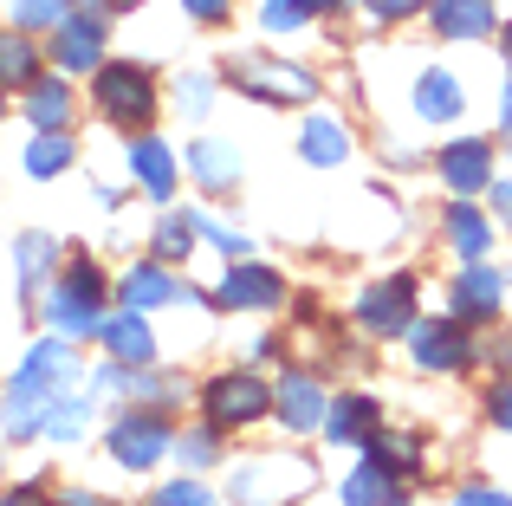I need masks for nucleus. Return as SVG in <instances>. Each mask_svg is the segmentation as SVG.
Listing matches in <instances>:
<instances>
[{
  "mask_svg": "<svg viewBox=\"0 0 512 506\" xmlns=\"http://www.w3.org/2000/svg\"><path fill=\"white\" fill-rule=\"evenodd\" d=\"M214 435H221V429H201V435H195V429H188V435H182V442H175V455H182V461H188V474H195V468H208V461H214V455H221V442H214Z\"/></svg>",
  "mask_w": 512,
  "mask_h": 506,
  "instance_id": "34",
  "label": "nucleus"
},
{
  "mask_svg": "<svg viewBox=\"0 0 512 506\" xmlns=\"http://www.w3.org/2000/svg\"><path fill=\"white\" fill-rule=\"evenodd\" d=\"M500 52H506V72H512V26L500 33Z\"/></svg>",
  "mask_w": 512,
  "mask_h": 506,
  "instance_id": "47",
  "label": "nucleus"
},
{
  "mask_svg": "<svg viewBox=\"0 0 512 506\" xmlns=\"http://www.w3.org/2000/svg\"><path fill=\"white\" fill-rule=\"evenodd\" d=\"M150 506H214V494L195 481V474H188V481H169V487H156V500H150Z\"/></svg>",
  "mask_w": 512,
  "mask_h": 506,
  "instance_id": "35",
  "label": "nucleus"
},
{
  "mask_svg": "<svg viewBox=\"0 0 512 506\" xmlns=\"http://www.w3.org/2000/svg\"><path fill=\"white\" fill-rule=\"evenodd\" d=\"M201 241H214L227 260H247V253H253V241L240 228H221V221H208V215H201Z\"/></svg>",
  "mask_w": 512,
  "mask_h": 506,
  "instance_id": "36",
  "label": "nucleus"
},
{
  "mask_svg": "<svg viewBox=\"0 0 512 506\" xmlns=\"http://www.w3.org/2000/svg\"><path fill=\"white\" fill-rule=\"evenodd\" d=\"M487 195H493V215H500L506 228H512V176H500V182H493Z\"/></svg>",
  "mask_w": 512,
  "mask_h": 506,
  "instance_id": "42",
  "label": "nucleus"
},
{
  "mask_svg": "<svg viewBox=\"0 0 512 506\" xmlns=\"http://www.w3.org/2000/svg\"><path fill=\"white\" fill-rule=\"evenodd\" d=\"M65 117H72L65 78H33V85H26V124L33 130H65Z\"/></svg>",
  "mask_w": 512,
  "mask_h": 506,
  "instance_id": "27",
  "label": "nucleus"
},
{
  "mask_svg": "<svg viewBox=\"0 0 512 506\" xmlns=\"http://www.w3.org/2000/svg\"><path fill=\"white\" fill-rule=\"evenodd\" d=\"M299 156L312 169H338L344 156H350V124H344V117H331V111H312L299 124Z\"/></svg>",
  "mask_w": 512,
  "mask_h": 506,
  "instance_id": "18",
  "label": "nucleus"
},
{
  "mask_svg": "<svg viewBox=\"0 0 512 506\" xmlns=\"http://www.w3.org/2000/svg\"><path fill=\"white\" fill-rule=\"evenodd\" d=\"M98 338H104V351H111L117 364H150V357H156V331L143 325V312H130V305L104 318Z\"/></svg>",
  "mask_w": 512,
  "mask_h": 506,
  "instance_id": "21",
  "label": "nucleus"
},
{
  "mask_svg": "<svg viewBox=\"0 0 512 506\" xmlns=\"http://www.w3.org/2000/svg\"><path fill=\"white\" fill-rule=\"evenodd\" d=\"M357 325L370 331V338H402V331L415 325V279L409 273L376 279V286L357 299Z\"/></svg>",
  "mask_w": 512,
  "mask_h": 506,
  "instance_id": "9",
  "label": "nucleus"
},
{
  "mask_svg": "<svg viewBox=\"0 0 512 506\" xmlns=\"http://www.w3.org/2000/svg\"><path fill=\"white\" fill-rule=\"evenodd\" d=\"M188 7V20H201V26H221L227 13H234V0H182Z\"/></svg>",
  "mask_w": 512,
  "mask_h": 506,
  "instance_id": "39",
  "label": "nucleus"
},
{
  "mask_svg": "<svg viewBox=\"0 0 512 506\" xmlns=\"http://www.w3.org/2000/svg\"><path fill=\"white\" fill-rule=\"evenodd\" d=\"M188 169H195V182H201V189H208V195H227V189H234V182H240V150H234V143H195V150H188Z\"/></svg>",
  "mask_w": 512,
  "mask_h": 506,
  "instance_id": "24",
  "label": "nucleus"
},
{
  "mask_svg": "<svg viewBox=\"0 0 512 506\" xmlns=\"http://www.w3.org/2000/svg\"><path fill=\"white\" fill-rule=\"evenodd\" d=\"M65 13H72V0H13V20H20L26 33H52Z\"/></svg>",
  "mask_w": 512,
  "mask_h": 506,
  "instance_id": "31",
  "label": "nucleus"
},
{
  "mask_svg": "<svg viewBox=\"0 0 512 506\" xmlns=\"http://www.w3.org/2000/svg\"><path fill=\"white\" fill-rule=\"evenodd\" d=\"M461 111H467V85L454 72H441V65H428V72L415 78V117H422V124H454Z\"/></svg>",
  "mask_w": 512,
  "mask_h": 506,
  "instance_id": "17",
  "label": "nucleus"
},
{
  "mask_svg": "<svg viewBox=\"0 0 512 506\" xmlns=\"http://www.w3.org/2000/svg\"><path fill=\"white\" fill-rule=\"evenodd\" d=\"M474 325H461V318H415L409 325V357L428 370V377H461L467 364H474V338H467Z\"/></svg>",
  "mask_w": 512,
  "mask_h": 506,
  "instance_id": "8",
  "label": "nucleus"
},
{
  "mask_svg": "<svg viewBox=\"0 0 512 506\" xmlns=\"http://www.w3.org/2000/svg\"><path fill=\"white\" fill-rule=\"evenodd\" d=\"M65 169H72V137H65V130H33V143H26V176L52 182V176H65Z\"/></svg>",
  "mask_w": 512,
  "mask_h": 506,
  "instance_id": "29",
  "label": "nucleus"
},
{
  "mask_svg": "<svg viewBox=\"0 0 512 506\" xmlns=\"http://www.w3.org/2000/svg\"><path fill=\"white\" fill-rule=\"evenodd\" d=\"M376 429H383V416H376L370 396H338V403L325 409V429L318 435H325L331 448H350V442H370Z\"/></svg>",
  "mask_w": 512,
  "mask_h": 506,
  "instance_id": "20",
  "label": "nucleus"
},
{
  "mask_svg": "<svg viewBox=\"0 0 512 506\" xmlns=\"http://www.w3.org/2000/svg\"><path fill=\"white\" fill-rule=\"evenodd\" d=\"M175 98H182L188 117H208L214 111V78L208 72H182V78H175Z\"/></svg>",
  "mask_w": 512,
  "mask_h": 506,
  "instance_id": "32",
  "label": "nucleus"
},
{
  "mask_svg": "<svg viewBox=\"0 0 512 506\" xmlns=\"http://www.w3.org/2000/svg\"><path fill=\"white\" fill-rule=\"evenodd\" d=\"M13 260H20V292L33 299L39 286H52V260H59V241H52V234H20Z\"/></svg>",
  "mask_w": 512,
  "mask_h": 506,
  "instance_id": "28",
  "label": "nucleus"
},
{
  "mask_svg": "<svg viewBox=\"0 0 512 506\" xmlns=\"http://www.w3.org/2000/svg\"><path fill=\"white\" fill-rule=\"evenodd\" d=\"M52 65L59 72H98L104 65V20H91V13H65L59 26H52Z\"/></svg>",
  "mask_w": 512,
  "mask_h": 506,
  "instance_id": "12",
  "label": "nucleus"
},
{
  "mask_svg": "<svg viewBox=\"0 0 512 506\" xmlns=\"http://www.w3.org/2000/svg\"><path fill=\"white\" fill-rule=\"evenodd\" d=\"M78 13H91V20H117V13H130L137 0H72Z\"/></svg>",
  "mask_w": 512,
  "mask_h": 506,
  "instance_id": "41",
  "label": "nucleus"
},
{
  "mask_svg": "<svg viewBox=\"0 0 512 506\" xmlns=\"http://www.w3.org/2000/svg\"><path fill=\"white\" fill-rule=\"evenodd\" d=\"M46 318L65 331V338H98V331H104V273L85 260V253H78L65 273H52Z\"/></svg>",
  "mask_w": 512,
  "mask_h": 506,
  "instance_id": "2",
  "label": "nucleus"
},
{
  "mask_svg": "<svg viewBox=\"0 0 512 506\" xmlns=\"http://www.w3.org/2000/svg\"><path fill=\"white\" fill-rule=\"evenodd\" d=\"M91 98H98V111L111 117V124H143V117L156 111V78H150V65H137V59H104L98 72H91Z\"/></svg>",
  "mask_w": 512,
  "mask_h": 506,
  "instance_id": "4",
  "label": "nucleus"
},
{
  "mask_svg": "<svg viewBox=\"0 0 512 506\" xmlns=\"http://www.w3.org/2000/svg\"><path fill=\"white\" fill-rule=\"evenodd\" d=\"M363 13L383 20V26H396V20H409V13H428V0H363Z\"/></svg>",
  "mask_w": 512,
  "mask_h": 506,
  "instance_id": "37",
  "label": "nucleus"
},
{
  "mask_svg": "<svg viewBox=\"0 0 512 506\" xmlns=\"http://www.w3.org/2000/svg\"><path fill=\"white\" fill-rule=\"evenodd\" d=\"M338 500L344 506H409V481L389 474L383 461H357V468L338 481Z\"/></svg>",
  "mask_w": 512,
  "mask_h": 506,
  "instance_id": "16",
  "label": "nucleus"
},
{
  "mask_svg": "<svg viewBox=\"0 0 512 506\" xmlns=\"http://www.w3.org/2000/svg\"><path fill=\"white\" fill-rule=\"evenodd\" d=\"M487 416H493V429H506V435H512V383H493Z\"/></svg>",
  "mask_w": 512,
  "mask_h": 506,
  "instance_id": "40",
  "label": "nucleus"
},
{
  "mask_svg": "<svg viewBox=\"0 0 512 506\" xmlns=\"http://www.w3.org/2000/svg\"><path fill=\"white\" fill-rule=\"evenodd\" d=\"M441 182H448L454 195H480V189H493V143L487 137H461V143H448L441 150Z\"/></svg>",
  "mask_w": 512,
  "mask_h": 506,
  "instance_id": "14",
  "label": "nucleus"
},
{
  "mask_svg": "<svg viewBox=\"0 0 512 506\" xmlns=\"http://www.w3.org/2000/svg\"><path fill=\"white\" fill-rule=\"evenodd\" d=\"M111 461L117 468H130V474H143V468H156V461L175 448V435H169V416L163 409H124V416L111 422Z\"/></svg>",
  "mask_w": 512,
  "mask_h": 506,
  "instance_id": "7",
  "label": "nucleus"
},
{
  "mask_svg": "<svg viewBox=\"0 0 512 506\" xmlns=\"http://www.w3.org/2000/svg\"><path fill=\"white\" fill-rule=\"evenodd\" d=\"M0 506H52V500L39 494V487H7V494H0Z\"/></svg>",
  "mask_w": 512,
  "mask_h": 506,
  "instance_id": "43",
  "label": "nucleus"
},
{
  "mask_svg": "<svg viewBox=\"0 0 512 506\" xmlns=\"http://www.w3.org/2000/svg\"><path fill=\"white\" fill-rule=\"evenodd\" d=\"M338 7H350V0H305V13H338Z\"/></svg>",
  "mask_w": 512,
  "mask_h": 506,
  "instance_id": "46",
  "label": "nucleus"
},
{
  "mask_svg": "<svg viewBox=\"0 0 512 506\" xmlns=\"http://www.w3.org/2000/svg\"><path fill=\"white\" fill-rule=\"evenodd\" d=\"M325 390H318V377H305V370H292V377H279V390H273V416H279V429H292V435H305V429H325Z\"/></svg>",
  "mask_w": 512,
  "mask_h": 506,
  "instance_id": "13",
  "label": "nucleus"
},
{
  "mask_svg": "<svg viewBox=\"0 0 512 506\" xmlns=\"http://www.w3.org/2000/svg\"><path fill=\"white\" fill-rule=\"evenodd\" d=\"M441 234H448V247L461 253V260H487V247H493V234H500V228H493L474 202H454L448 215H441Z\"/></svg>",
  "mask_w": 512,
  "mask_h": 506,
  "instance_id": "22",
  "label": "nucleus"
},
{
  "mask_svg": "<svg viewBox=\"0 0 512 506\" xmlns=\"http://www.w3.org/2000/svg\"><path fill=\"white\" fill-rule=\"evenodd\" d=\"M104 383L85 377L78 351L65 338H39L33 351L20 357L7 383V403H0V429L13 442H33V435H52V442H78L91 429V409H98Z\"/></svg>",
  "mask_w": 512,
  "mask_h": 506,
  "instance_id": "1",
  "label": "nucleus"
},
{
  "mask_svg": "<svg viewBox=\"0 0 512 506\" xmlns=\"http://www.w3.org/2000/svg\"><path fill=\"white\" fill-rule=\"evenodd\" d=\"M312 481H318L312 461L299 455H247L227 481V494H234V506H292Z\"/></svg>",
  "mask_w": 512,
  "mask_h": 506,
  "instance_id": "3",
  "label": "nucleus"
},
{
  "mask_svg": "<svg viewBox=\"0 0 512 506\" xmlns=\"http://www.w3.org/2000/svg\"><path fill=\"white\" fill-rule=\"evenodd\" d=\"M39 78V46L26 26H13V33H0V91H26Z\"/></svg>",
  "mask_w": 512,
  "mask_h": 506,
  "instance_id": "26",
  "label": "nucleus"
},
{
  "mask_svg": "<svg viewBox=\"0 0 512 506\" xmlns=\"http://www.w3.org/2000/svg\"><path fill=\"white\" fill-rule=\"evenodd\" d=\"M279 299H286V279L260 260H234L214 286V305H227V312H273Z\"/></svg>",
  "mask_w": 512,
  "mask_h": 506,
  "instance_id": "11",
  "label": "nucleus"
},
{
  "mask_svg": "<svg viewBox=\"0 0 512 506\" xmlns=\"http://www.w3.org/2000/svg\"><path fill=\"white\" fill-rule=\"evenodd\" d=\"M448 506H512V494L506 487H487V481H474V487H461Z\"/></svg>",
  "mask_w": 512,
  "mask_h": 506,
  "instance_id": "38",
  "label": "nucleus"
},
{
  "mask_svg": "<svg viewBox=\"0 0 512 506\" xmlns=\"http://www.w3.org/2000/svg\"><path fill=\"white\" fill-rule=\"evenodd\" d=\"M500 130L512 137V78H506V91H500Z\"/></svg>",
  "mask_w": 512,
  "mask_h": 506,
  "instance_id": "44",
  "label": "nucleus"
},
{
  "mask_svg": "<svg viewBox=\"0 0 512 506\" xmlns=\"http://www.w3.org/2000/svg\"><path fill=\"white\" fill-rule=\"evenodd\" d=\"M266 409H273V390H266V377H253V370H221V377H208V390H201L208 429H253Z\"/></svg>",
  "mask_w": 512,
  "mask_h": 506,
  "instance_id": "6",
  "label": "nucleus"
},
{
  "mask_svg": "<svg viewBox=\"0 0 512 506\" xmlns=\"http://www.w3.org/2000/svg\"><path fill=\"white\" fill-rule=\"evenodd\" d=\"M363 448H370V461H383V468L402 474V481L422 474V435H415V429H376Z\"/></svg>",
  "mask_w": 512,
  "mask_h": 506,
  "instance_id": "25",
  "label": "nucleus"
},
{
  "mask_svg": "<svg viewBox=\"0 0 512 506\" xmlns=\"http://www.w3.org/2000/svg\"><path fill=\"white\" fill-rule=\"evenodd\" d=\"M201 241V215H163L156 221V260H188Z\"/></svg>",
  "mask_w": 512,
  "mask_h": 506,
  "instance_id": "30",
  "label": "nucleus"
},
{
  "mask_svg": "<svg viewBox=\"0 0 512 506\" xmlns=\"http://www.w3.org/2000/svg\"><path fill=\"white\" fill-rule=\"evenodd\" d=\"M227 85L260 98V104H279V111H299L305 98H318V72L286 65V59H234L227 65Z\"/></svg>",
  "mask_w": 512,
  "mask_h": 506,
  "instance_id": "5",
  "label": "nucleus"
},
{
  "mask_svg": "<svg viewBox=\"0 0 512 506\" xmlns=\"http://www.w3.org/2000/svg\"><path fill=\"white\" fill-rule=\"evenodd\" d=\"M130 176H137V189L150 195V202H169L175 195V156L156 137H137L130 143Z\"/></svg>",
  "mask_w": 512,
  "mask_h": 506,
  "instance_id": "23",
  "label": "nucleus"
},
{
  "mask_svg": "<svg viewBox=\"0 0 512 506\" xmlns=\"http://www.w3.org/2000/svg\"><path fill=\"white\" fill-rule=\"evenodd\" d=\"M428 20L441 39H493V0H428Z\"/></svg>",
  "mask_w": 512,
  "mask_h": 506,
  "instance_id": "19",
  "label": "nucleus"
},
{
  "mask_svg": "<svg viewBox=\"0 0 512 506\" xmlns=\"http://www.w3.org/2000/svg\"><path fill=\"white\" fill-rule=\"evenodd\" d=\"M59 506H104V500H91V494H85V487H72V494H65Z\"/></svg>",
  "mask_w": 512,
  "mask_h": 506,
  "instance_id": "45",
  "label": "nucleus"
},
{
  "mask_svg": "<svg viewBox=\"0 0 512 506\" xmlns=\"http://www.w3.org/2000/svg\"><path fill=\"white\" fill-rule=\"evenodd\" d=\"M305 20H312V13H305V0H266V7H260V26H266V33H299Z\"/></svg>",
  "mask_w": 512,
  "mask_h": 506,
  "instance_id": "33",
  "label": "nucleus"
},
{
  "mask_svg": "<svg viewBox=\"0 0 512 506\" xmlns=\"http://www.w3.org/2000/svg\"><path fill=\"white\" fill-rule=\"evenodd\" d=\"M500 305H506V273H493L487 260H467V273H454L448 318H461V325H493Z\"/></svg>",
  "mask_w": 512,
  "mask_h": 506,
  "instance_id": "10",
  "label": "nucleus"
},
{
  "mask_svg": "<svg viewBox=\"0 0 512 506\" xmlns=\"http://www.w3.org/2000/svg\"><path fill=\"white\" fill-rule=\"evenodd\" d=\"M117 299H124L130 312H156V305H175V299H201V292L175 286L163 260H143V266H130V273L117 279Z\"/></svg>",
  "mask_w": 512,
  "mask_h": 506,
  "instance_id": "15",
  "label": "nucleus"
}]
</instances>
